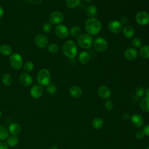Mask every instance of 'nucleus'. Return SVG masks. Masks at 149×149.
<instances>
[{"label": "nucleus", "instance_id": "nucleus-10", "mask_svg": "<svg viewBox=\"0 0 149 149\" xmlns=\"http://www.w3.org/2000/svg\"><path fill=\"white\" fill-rule=\"evenodd\" d=\"M34 42L37 47L41 48H44L48 45L49 40L45 35L40 33L35 36Z\"/></svg>", "mask_w": 149, "mask_h": 149}, {"label": "nucleus", "instance_id": "nucleus-4", "mask_svg": "<svg viewBox=\"0 0 149 149\" xmlns=\"http://www.w3.org/2000/svg\"><path fill=\"white\" fill-rule=\"evenodd\" d=\"M37 80L39 85L41 86H48L51 81V75L49 71L47 69H41L37 74Z\"/></svg>", "mask_w": 149, "mask_h": 149}, {"label": "nucleus", "instance_id": "nucleus-48", "mask_svg": "<svg viewBox=\"0 0 149 149\" xmlns=\"http://www.w3.org/2000/svg\"><path fill=\"white\" fill-rule=\"evenodd\" d=\"M1 116H2V112H1V110H0V118L1 117Z\"/></svg>", "mask_w": 149, "mask_h": 149}, {"label": "nucleus", "instance_id": "nucleus-3", "mask_svg": "<svg viewBox=\"0 0 149 149\" xmlns=\"http://www.w3.org/2000/svg\"><path fill=\"white\" fill-rule=\"evenodd\" d=\"M93 38L87 33L80 34L77 38V45L84 49H88L93 45Z\"/></svg>", "mask_w": 149, "mask_h": 149}, {"label": "nucleus", "instance_id": "nucleus-14", "mask_svg": "<svg viewBox=\"0 0 149 149\" xmlns=\"http://www.w3.org/2000/svg\"><path fill=\"white\" fill-rule=\"evenodd\" d=\"M130 122L132 125L135 127H140L143 125V117L139 113H134L131 116Z\"/></svg>", "mask_w": 149, "mask_h": 149}, {"label": "nucleus", "instance_id": "nucleus-41", "mask_svg": "<svg viewBox=\"0 0 149 149\" xmlns=\"http://www.w3.org/2000/svg\"><path fill=\"white\" fill-rule=\"evenodd\" d=\"M131 116H132V115H131L130 113L126 112V113H124L122 114V119H123V120H129V119H130Z\"/></svg>", "mask_w": 149, "mask_h": 149}, {"label": "nucleus", "instance_id": "nucleus-18", "mask_svg": "<svg viewBox=\"0 0 149 149\" xmlns=\"http://www.w3.org/2000/svg\"><path fill=\"white\" fill-rule=\"evenodd\" d=\"M79 61L80 63L86 65L88 63L90 60V55L87 51H82L79 55Z\"/></svg>", "mask_w": 149, "mask_h": 149}, {"label": "nucleus", "instance_id": "nucleus-1", "mask_svg": "<svg viewBox=\"0 0 149 149\" xmlns=\"http://www.w3.org/2000/svg\"><path fill=\"white\" fill-rule=\"evenodd\" d=\"M101 28L100 21L95 17H90L85 23V29L87 34L91 36L98 34L101 31Z\"/></svg>", "mask_w": 149, "mask_h": 149}, {"label": "nucleus", "instance_id": "nucleus-38", "mask_svg": "<svg viewBox=\"0 0 149 149\" xmlns=\"http://www.w3.org/2000/svg\"><path fill=\"white\" fill-rule=\"evenodd\" d=\"M141 130L143 131V132L145 136L149 137V124L143 126Z\"/></svg>", "mask_w": 149, "mask_h": 149}, {"label": "nucleus", "instance_id": "nucleus-20", "mask_svg": "<svg viewBox=\"0 0 149 149\" xmlns=\"http://www.w3.org/2000/svg\"><path fill=\"white\" fill-rule=\"evenodd\" d=\"M0 53L5 56L10 55L12 54V48L8 44H2L0 46Z\"/></svg>", "mask_w": 149, "mask_h": 149}, {"label": "nucleus", "instance_id": "nucleus-43", "mask_svg": "<svg viewBox=\"0 0 149 149\" xmlns=\"http://www.w3.org/2000/svg\"><path fill=\"white\" fill-rule=\"evenodd\" d=\"M128 21H129V19H128V18L127 17H122L120 22L123 25V24H127L128 23Z\"/></svg>", "mask_w": 149, "mask_h": 149}, {"label": "nucleus", "instance_id": "nucleus-26", "mask_svg": "<svg viewBox=\"0 0 149 149\" xmlns=\"http://www.w3.org/2000/svg\"><path fill=\"white\" fill-rule=\"evenodd\" d=\"M1 80L2 84L5 86H9L10 85L12 84L13 81V79L11 75L8 73H5L3 74L1 78Z\"/></svg>", "mask_w": 149, "mask_h": 149}, {"label": "nucleus", "instance_id": "nucleus-22", "mask_svg": "<svg viewBox=\"0 0 149 149\" xmlns=\"http://www.w3.org/2000/svg\"><path fill=\"white\" fill-rule=\"evenodd\" d=\"M91 125L92 127L96 130L100 129H101L103 125H104V120L102 118H99V117H97L95 118L91 122Z\"/></svg>", "mask_w": 149, "mask_h": 149}, {"label": "nucleus", "instance_id": "nucleus-17", "mask_svg": "<svg viewBox=\"0 0 149 149\" xmlns=\"http://www.w3.org/2000/svg\"><path fill=\"white\" fill-rule=\"evenodd\" d=\"M82 90L77 86H72L69 88V94L70 95L76 98H79L82 95Z\"/></svg>", "mask_w": 149, "mask_h": 149}, {"label": "nucleus", "instance_id": "nucleus-36", "mask_svg": "<svg viewBox=\"0 0 149 149\" xmlns=\"http://www.w3.org/2000/svg\"><path fill=\"white\" fill-rule=\"evenodd\" d=\"M52 29V24L49 22H47L44 23L42 26V30L45 33H49L51 31Z\"/></svg>", "mask_w": 149, "mask_h": 149}, {"label": "nucleus", "instance_id": "nucleus-6", "mask_svg": "<svg viewBox=\"0 0 149 149\" xmlns=\"http://www.w3.org/2000/svg\"><path fill=\"white\" fill-rule=\"evenodd\" d=\"M93 45L94 49L100 52L107 50L108 45L107 41L102 37L96 38L93 42Z\"/></svg>", "mask_w": 149, "mask_h": 149}, {"label": "nucleus", "instance_id": "nucleus-16", "mask_svg": "<svg viewBox=\"0 0 149 149\" xmlns=\"http://www.w3.org/2000/svg\"><path fill=\"white\" fill-rule=\"evenodd\" d=\"M125 58L128 61H134L138 56V52L134 48H129L125 51Z\"/></svg>", "mask_w": 149, "mask_h": 149}, {"label": "nucleus", "instance_id": "nucleus-25", "mask_svg": "<svg viewBox=\"0 0 149 149\" xmlns=\"http://www.w3.org/2000/svg\"><path fill=\"white\" fill-rule=\"evenodd\" d=\"M19 138L16 136L12 135L8 137L6 139V143L10 147H15L19 143Z\"/></svg>", "mask_w": 149, "mask_h": 149}, {"label": "nucleus", "instance_id": "nucleus-11", "mask_svg": "<svg viewBox=\"0 0 149 149\" xmlns=\"http://www.w3.org/2000/svg\"><path fill=\"white\" fill-rule=\"evenodd\" d=\"M108 30L112 33L117 34L121 31L123 29V25L121 23L116 20L111 21L108 26Z\"/></svg>", "mask_w": 149, "mask_h": 149}, {"label": "nucleus", "instance_id": "nucleus-28", "mask_svg": "<svg viewBox=\"0 0 149 149\" xmlns=\"http://www.w3.org/2000/svg\"><path fill=\"white\" fill-rule=\"evenodd\" d=\"M139 54L143 59H149V45L143 46L140 49Z\"/></svg>", "mask_w": 149, "mask_h": 149}, {"label": "nucleus", "instance_id": "nucleus-27", "mask_svg": "<svg viewBox=\"0 0 149 149\" xmlns=\"http://www.w3.org/2000/svg\"><path fill=\"white\" fill-rule=\"evenodd\" d=\"M8 129L3 125H0V141H4L9 137Z\"/></svg>", "mask_w": 149, "mask_h": 149}, {"label": "nucleus", "instance_id": "nucleus-5", "mask_svg": "<svg viewBox=\"0 0 149 149\" xmlns=\"http://www.w3.org/2000/svg\"><path fill=\"white\" fill-rule=\"evenodd\" d=\"M9 62L11 66L16 70L21 69L23 66V61L22 56L18 53H13L10 55Z\"/></svg>", "mask_w": 149, "mask_h": 149}, {"label": "nucleus", "instance_id": "nucleus-2", "mask_svg": "<svg viewBox=\"0 0 149 149\" xmlns=\"http://www.w3.org/2000/svg\"><path fill=\"white\" fill-rule=\"evenodd\" d=\"M62 51L64 55L67 58L70 59L75 58L77 54V48L76 43L72 40L66 41L62 47Z\"/></svg>", "mask_w": 149, "mask_h": 149}, {"label": "nucleus", "instance_id": "nucleus-46", "mask_svg": "<svg viewBox=\"0 0 149 149\" xmlns=\"http://www.w3.org/2000/svg\"><path fill=\"white\" fill-rule=\"evenodd\" d=\"M49 149H58V148L56 145H52L49 147Z\"/></svg>", "mask_w": 149, "mask_h": 149}, {"label": "nucleus", "instance_id": "nucleus-19", "mask_svg": "<svg viewBox=\"0 0 149 149\" xmlns=\"http://www.w3.org/2000/svg\"><path fill=\"white\" fill-rule=\"evenodd\" d=\"M8 130L12 135L16 136L20 133L21 127L20 125H19L17 123H12L9 125Z\"/></svg>", "mask_w": 149, "mask_h": 149}, {"label": "nucleus", "instance_id": "nucleus-7", "mask_svg": "<svg viewBox=\"0 0 149 149\" xmlns=\"http://www.w3.org/2000/svg\"><path fill=\"white\" fill-rule=\"evenodd\" d=\"M48 20L49 23L54 24H59L64 20V15L60 11H54L51 12L49 16Z\"/></svg>", "mask_w": 149, "mask_h": 149}, {"label": "nucleus", "instance_id": "nucleus-39", "mask_svg": "<svg viewBox=\"0 0 149 149\" xmlns=\"http://www.w3.org/2000/svg\"><path fill=\"white\" fill-rule=\"evenodd\" d=\"M144 134L143 133V131L141 130H139V131H137L136 133V134H135V137L138 140H141L142 139L144 138Z\"/></svg>", "mask_w": 149, "mask_h": 149}, {"label": "nucleus", "instance_id": "nucleus-8", "mask_svg": "<svg viewBox=\"0 0 149 149\" xmlns=\"http://www.w3.org/2000/svg\"><path fill=\"white\" fill-rule=\"evenodd\" d=\"M55 33L58 37L61 39H64L69 36V30L65 25L59 24L55 27Z\"/></svg>", "mask_w": 149, "mask_h": 149}, {"label": "nucleus", "instance_id": "nucleus-31", "mask_svg": "<svg viewBox=\"0 0 149 149\" xmlns=\"http://www.w3.org/2000/svg\"><path fill=\"white\" fill-rule=\"evenodd\" d=\"M81 33V28L79 26H73L69 30V34L72 37H78Z\"/></svg>", "mask_w": 149, "mask_h": 149}, {"label": "nucleus", "instance_id": "nucleus-33", "mask_svg": "<svg viewBox=\"0 0 149 149\" xmlns=\"http://www.w3.org/2000/svg\"><path fill=\"white\" fill-rule=\"evenodd\" d=\"M34 63L31 61H28L26 62L23 65V70L26 73L30 72L34 69Z\"/></svg>", "mask_w": 149, "mask_h": 149}, {"label": "nucleus", "instance_id": "nucleus-35", "mask_svg": "<svg viewBox=\"0 0 149 149\" xmlns=\"http://www.w3.org/2000/svg\"><path fill=\"white\" fill-rule=\"evenodd\" d=\"M104 107L107 111H111L114 108V104L112 101L110 100H107L104 104Z\"/></svg>", "mask_w": 149, "mask_h": 149}, {"label": "nucleus", "instance_id": "nucleus-9", "mask_svg": "<svg viewBox=\"0 0 149 149\" xmlns=\"http://www.w3.org/2000/svg\"><path fill=\"white\" fill-rule=\"evenodd\" d=\"M136 23L140 26H146L149 23V14L144 11L138 12L135 17Z\"/></svg>", "mask_w": 149, "mask_h": 149}, {"label": "nucleus", "instance_id": "nucleus-12", "mask_svg": "<svg viewBox=\"0 0 149 149\" xmlns=\"http://www.w3.org/2000/svg\"><path fill=\"white\" fill-rule=\"evenodd\" d=\"M98 95L104 100H108L111 95V90L107 86H100L97 90Z\"/></svg>", "mask_w": 149, "mask_h": 149}, {"label": "nucleus", "instance_id": "nucleus-30", "mask_svg": "<svg viewBox=\"0 0 149 149\" xmlns=\"http://www.w3.org/2000/svg\"><path fill=\"white\" fill-rule=\"evenodd\" d=\"M81 0H66V5L69 9L76 8L80 3Z\"/></svg>", "mask_w": 149, "mask_h": 149}, {"label": "nucleus", "instance_id": "nucleus-47", "mask_svg": "<svg viewBox=\"0 0 149 149\" xmlns=\"http://www.w3.org/2000/svg\"><path fill=\"white\" fill-rule=\"evenodd\" d=\"M86 2H90L92 1V0H84Z\"/></svg>", "mask_w": 149, "mask_h": 149}, {"label": "nucleus", "instance_id": "nucleus-49", "mask_svg": "<svg viewBox=\"0 0 149 149\" xmlns=\"http://www.w3.org/2000/svg\"><path fill=\"white\" fill-rule=\"evenodd\" d=\"M146 149H149V146H148L146 148Z\"/></svg>", "mask_w": 149, "mask_h": 149}, {"label": "nucleus", "instance_id": "nucleus-45", "mask_svg": "<svg viewBox=\"0 0 149 149\" xmlns=\"http://www.w3.org/2000/svg\"><path fill=\"white\" fill-rule=\"evenodd\" d=\"M145 94H146V97H149V87L145 90Z\"/></svg>", "mask_w": 149, "mask_h": 149}, {"label": "nucleus", "instance_id": "nucleus-24", "mask_svg": "<svg viewBox=\"0 0 149 149\" xmlns=\"http://www.w3.org/2000/svg\"><path fill=\"white\" fill-rule=\"evenodd\" d=\"M98 12L97 7L94 5L88 6L86 9V15L90 17H94Z\"/></svg>", "mask_w": 149, "mask_h": 149}, {"label": "nucleus", "instance_id": "nucleus-21", "mask_svg": "<svg viewBox=\"0 0 149 149\" xmlns=\"http://www.w3.org/2000/svg\"><path fill=\"white\" fill-rule=\"evenodd\" d=\"M123 33L126 38H132L134 35V30L133 27L130 26H126L123 29Z\"/></svg>", "mask_w": 149, "mask_h": 149}, {"label": "nucleus", "instance_id": "nucleus-34", "mask_svg": "<svg viewBox=\"0 0 149 149\" xmlns=\"http://www.w3.org/2000/svg\"><path fill=\"white\" fill-rule=\"evenodd\" d=\"M131 44L133 47V48H140L141 46V41L139 38L135 37L132 40Z\"/></svg>", "mask_w": 149, "mask_h": 149}, {"label": "nucleus", "instance_id": "nucleus-23", "mask_svg": "<svg viewBox=\"0 0 149 149\" xmlns=\"http://www.w3.org/2000/svg\"><path fill=\"white\" fill-rule=\"evenodd\" d=\"M140 108L145 112H149V97H145L140 101Z\"/></svg>", "mask_w": 149, "mask_h": 149}, {"label": "nucleus", "instance_id": "nucleus-29", "mask_svg": "<svg viewBox=\"0 0 149 149\" xmlns=\"http://www.w3.org/2000/svg\"><path fill=\"white\" fill-rule=\"evenodd\" d=\"M59 46L56 43H51L47 47V51L51 54H56L59 51Z\"/></svg>", "mask_w": 149, "mask_h": 149}, {"label": "nucleus", "instance_id": "nucleus-37", "mask_svg": "<svg viewBox=\"0 0 149 149\" xmlns=\"http://www.w3.org/2000/svg\"><path fill=\"white\" fill-rule=\"evenodd\" d=\"M135 94L139 97H143L145 94V89L141 86L137 87L135 90Z\"/></svg>", "mask_w": 149, "mask_h": 149}, {"label": "nucleus", "instance_id": "nucleus-40", "mask_svg": "<svg viewBox=\"0 0 149 149\" xmlns=\"http://www.w3.org/2000/svg\"><path fill=\"white\" fill-rule=\"evenodd\" d=\"M8 145L6 142L1 141L0 142V149H8Z\"/></svg>", "mask_w": 149, "mask_h": 149}, {"label": "nucleus", "instance_id": "nucleus-15", "mask_svg": "<svg viewBox=\"0 0 149 149\" xmlns=\"http://www.w3.org/2000/svg\"><path fill=\"white\" fill-rule=\"evenodd\" d=\"M19 81L20 84L24 87H29L33 83L32 77L28 73H23L20 76Z\"/></svg>", "mask_w": 149, "mask_h": 149}, {"label": "nucleus", "instance_id": "nucleus-13", "mask_svg": "<svg viewBox=\"0 0 149 149\" xmlns=\"http://www.w3.org/2000/svg\"><path fill=\"white\" fill-rule=\"evenodd\" d=\"M30 93L33 98L37 99L43 95L44 88L40 85H35L31 88Z\"/></svg>", "mask_w": 149, "mask_h": 149}, {"label": "nucleus", "instance_id": "nucleus-44", "mask_svg": "<svg viewBox=\"0 0 149 149\" xmlns=\"http://www.w3.org/2000/svg\"><path fill=\"white\" fill-rule=\"evenodd\" d=\"M4 13V10L3 8L0 5V18H1L2 17V16L3 15Z\"/></svg>", "mask_w": 149, "mask_h": 149}, {"label": "nucleus", "instance_id": "nucleus-32", "mask_svg": "<svg viewBox=\"0 0 149 149\" xmlns=\"http://www.w3.org/2000/svg\"><path fill=\"white\" fill-rule=\"evenodd\" d=\"M47 91L49 94H54L57 91V87L54 83H50L47 86Z\"/></svg>", "mask_w": 149, "mask_h": 149}, {"label": "nucleus", "instance_id": "nucleus-42", "mask_svg": "<svg viewBox=\"0 0 149 149\" xmlns=\"http://www.w3.org/2000/svg\"><path fill=\"white\" fill-rule=\"evenodd\" d=\"M28 1L30 3L36 5L41 3L43 1V0H28Z\"/></svg>", "mask_w": 149, "mask_h": 149}]
</instances>
